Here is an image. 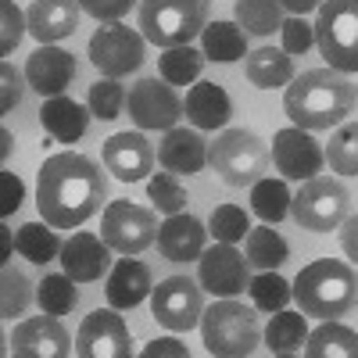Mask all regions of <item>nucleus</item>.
Returning a JSON list of instances; mask_svg holds the SVG:
<instances>
[{
	"mask_svg": "<svg viewBox=\"0 0 358 358\" xmlns=\"http://www.w3.org/2000/svg\"><path fill=\"white\" fill-rule=\"evenodd\" d=\"M76 355L79 358H129L133 337L118 308H97L90 312L76 334Z\"/></svg>",
	"mask_w": 358,
	"mask_h": 358,
	"instance_id": "12",
	"label": "nucleus"
},
{
	"mask_svg": "<svg viewBox=\"0 0 358 358\" xmlns=\"http://www.w3.org/2000/svg\"><path fill=\"white\" fill-rule=\"evenodd\" d=\"M290 258V244L283 241V236L276 229H251L248 233V262L255 268H262V273H268V268H280L283 262Z\"/></svg>",
	"mask_w": 358,
	"mask_h": 358,
	"instance_id": "33",
	"label": "nucleus"
},
{
	"mask_svg": "<svg viewBox=\"0 0 358 358\" xmlns=\"http://www.w3.org/2000/svg\"><path fill=\"white\" fill-rule=\"evenodd\" d=\"M283 0H236V25L251 36H273L283 29Z\"/></svg>",
	"mask_w": 358,
	"mask_h": 358,
	"instance_id": "30",
	"label": "nucleus"
},
{
	"mask_svg": "<svg viewBox=\"0 0 358 358\" xmlns=\"http://www.w3.org/2000/svg\"><path fill=\"white\" fill-rule=\"evenodd\" d=\"M208 25V0H140L143 40L155 47H187Z\"/></svg>",
	"mask_w": 358,
	"mask_h": 358,
	"instance_id": "5",
	"label": "nucleus"
},
{
	"mask_svg": "<svg viewBox=\"0 0 358 358\" xmlns=\"http://www.w3.org/2000/svg\"><path fill=\"white\" fill-rule=\"evenodd\" d=\"M283 108L297 129L322 133V129L341 126L351 115L355 86L337 69H312L305 76L290 79L287 94H283Z\"/></svg>",
	"mask_w": 358,
	"mask_h": 358,
	"instance_id": "2",
	"label": "nucleus"
},
{
	"mask_svg": "<svg viewBox=\"0 0 358 358\" xmlns=\"http://www.w3.org/2000/svg\"><path fill=\"white\" fill-rule=\"evenodd\" d=\"M104 165L122 183H140L155 169V147L143 133H115L104 140Z\"/></svg>",
	"mask_w": 358,
	"mask_h": 358,
	"instance_id": "17",
	"label": "nucleus"
},
{
	"mask_svg": "<svg viewBox=\"0 0 358 358\" xmlns=\"http://www.w3.org/2000/svg\"><path fill=\"white\" fill-rule=\"evenodd\" d=\"M62 265L76 283H94L111 268V248L94 233H72L62 244Z\"/></svg>",
	"mask_w": 358,
	"mask_h": 358,
	"instance_id": "20",
	"label": "nucleus"
},
{
	"mask_svg": "<svg viewBox=\"0 0 358 358\" xmlns=\"http://www.w3.org/2000/svg\"><path fill=\"white\" fill-rule=\"evenodd\" d=\"M208 162L219 172L222 183L229 187H255L268 169V151L262 136L251 129H226L212 147H208Z\"/></svg>",
	"mask_w": 358,
	"mask_h": 358,
	"instance_id": "7",
	"label": "nucleus"
},
{
	"mask_svg": "<svg viewBox=\"0 0 358 358\" xmlns=\"http://www.w3.org/2000/svg\"><path fill=\"white\" fill-rule=\"evenodd\" d=\"M90 62L108 79H122L143 65V36L129 25L108 22L90 36Z\"/></svg>",
	"mask_w": 358,
	"mask_h": 358,
	"instance_id": "10",
	"label": "nucleus"
},
{
	"mask_svg": "<svg viewBox=\"0 0 358 358\" xmlns=\"http://www.w3.org/2000/svg\"><path fill=\"white\" fill-rule=\"evenodd\" d=\"M151 268H147L143 262L136 258H122L115 268H111V276H108V305L118 308V312H126V308H136L147 294H151Z\"/></svg>",
	"mask_w": 358,
	"mask_h": 358,
	"instance_id": "23",
	"label": "nucleus"
},
{
	"mask_svg": "<svg viewBox=\"0 0 358 358\" xmlns=\"http://www.w3.org/2000/svg\"><path fill=\"white\" fill-rule=\"evenodd\" d=\"M208 233H212L215 241H222V244L244 241V236L251 233L248 212H244V208H236V204H219L212 212V219H208Z\"/></svg>",
	"mask_w": 358,
	"mask_h": 358,
	"instance_id": "41",
	"label": "nucleus"
},
{
	"mask_svg": "<svg viewBox=\"0 0 358 358\" xmlns=\"http://www.w3.org/2000/svg\"><path fill=\"white\" fill-rule=\"evenodd\" d=\"M15 251L33 265H47L54 255H62V241H57L50 222H25L15 233Z\"/></svg>",
	"mask_w": 358,
	"mask_h": 358,
	"instance_id": "31",
	"label": "nucleus"
},
{
	"mask_svg": "<svg viewBox=\"0 0 358 358\" xmlns=\"http://www.w3.org/2000/svg\"><path fill=\"white\" fill-rule=\"evenodd\" d=\"M201 337L208 355L219 358H248L255 355L262 330H258V315L255 308L233 301V297H222L212 308H204L201 315Z\"/></svg>",
	"mask_w": 358,
	"mask_h": 358,
	"instance_id": "4",
	"label": "nucleus"
},
{
	"mask_svg": "<svg viewBox=\"0 0 358 358\" xmlns=\"http://www.w3.org/2000/svg\"><path fill=\"white\" fill-rule=\"evenodd\" d=\"M326 162L337 176H358V122H348L330 136Z\"/></svg>",
	"mask_w": 358,
	"mask_h": 358,
	"instance_id": "37",
	"label": "nucleus"
},
{
	"mask_svg": "<svg viewBox=\"0 0 358 358\" xmlns=\"http://www.w3.org/2000/svg\"><path fill=\"white\" fill-rule=\"evenodd\" d=\"M294 297H297V305H301L305 315L337 319L358 305V276L348 262L322 258V262H312L297 273Z\"/></svg>",
	"mask_w": 358,
	"mask_h": 358,
	"instance_id": "3",
	"label": "nucleus"
},
{
	"mask_svg": "<svg viewBox=\"0 0 358 358\" xmlns=\"http://www.w3.org/2000/svg\"><path fill=\"white\" fill-rule=\"evenodd\" d=\"M290 201H294V194H290V187L283 183V179H265L262 176L251 187V208H255V215L265 219L268 226L283 222L290 215Z\"/></svg>",
	"mask_w": 358,
	"mask_h": 358,
	"instance_id": "32",
	"label": "nucleus"
},
{
	"mask_svg": "<svg viewBox=\"0 0 358 358\" xmlns=\"http://www.w3.org/2000/svg\"><path fill=\"white\" fill-rule=\"evenodd\" d=\"M151 312L155 319L172 334H187L201 322L204 301H201V287L190 276H169L155 287L151 294Z\"/></svg>",
	"mask_w": 358,
	"mask_h": 358,
	"instance_id": "11",
	"label": "nucleus"
},
{
	"mask_svg": "<svg viewBox=\"0 0 358 358\" xmlns=\"http://www.w3.org/2000/svg\"><path fill=\"white\" fill-rule=\"evenodd\" d=\"M251 301H255V308L258 312H283L287 305H290V297H294V287L283 280V276H276V268H268V273H262V276H255L251 280Z\"/></svg>",
	"mask_w": 358,
	"mask_h": 358,
	"instance_id": "35",
	"label": "nucleus"
},
{
	"mask_svg": "<svg viewBox=\"0 0 358 358\" xmlns=\"http://www.w3.org/2000/svg\"><path fill=\"white\" fill-rule=\"evenodd\" d=\"M158 355H176V358H190V351L179 344L176 337H158L143 348V358H158Z\"/></svg>",
	"mask_w": 358,
	"mask_h": 358,
	"instance_id": "47",
	"label": "nucleus"
},
{
	"mask_svg": "<svg viewBox=\"0 0 358 358\" xmlns=\"http://www.w3.org/2000/svg\"><path fill=\"white\" fill-rule=\"evenodd\" d=\"M305 355L308 358H358V334L334 319H326L319 330L308 334Z\"/></svg>",
	"mask_w": 358,
	"mask_h": 358,
	"instance_id": "28",
	"label": "nucleus"
},
{
	"mask_svg": "<svg viewBox=\"0 0 358 358\" xmlns=\"http://www.w3.org/2000/svg\"><path fill=\"white\" fill-rule=\"evenodd\" d=\"M0 248H4V262H8V258H11V248H15L11 229H8V226H0Z\"/></svg>",
	"mask_w": 358,
	"mask_h": 358,
	"instance_id": "50",
	"label": "nucleus"
},
{
	"mask_svg": "<svg viewBox=\"0 0 358 358\" xmlns=\"http://www.w3.org/2000/svg\"><path fill=\"white\" fill-rule=\"evenodd\" d=\"M197 280L215 297H236L251 287V262L233 244H215L197 258Z\"/></svg>",
	"mask_w": 358,
	"mask_h": 358,
	"instance_id": "13",
	"label": "nucleus"
},
{
	"mask_svg": "<svg viewBox=\"0 0 358 358\" xmlns=\"http://www.w3.org/2000/svg\"><path fill=\"white\" fill-rule=\"evenodd\" d=\"M0 140H4V143H0V158H8V155H11V133L0 129Z\"/></svg>",
	"mask_w": 358,
	"mask_h": 358,
	"instance_id": "51",
	"label": "nucleus"
},
{
	"mask_svg": "<svg viewBox=\"0 0 358 358\" xmlns=\"http://www.w3.org/2000/svg\"><path fill=\"white\" fill-rule=\"evenodd\" d=\"M129 118L140 129H172L176 118L183 115V101L176 97L172 83L165 79H140L129 90Z\"/></svg>",
	"mask_w": 358,
	"mask_h": 358,
	"instance_id": "14",
	"label": "nucleus"
},
{
	"mask_svg": "<svg viewBox=\"0 0 358 358\" xmlns=\"http://www.w3.org/2000/svg\"><path fill=\"white\" fill-rule=\"evenodd\" d=\"M25 79L40 97H62L76 79V57L62 47L40 43V50H33L25 62Z\"/></svg>",
	"mask_w": 358,
	"mask_h": 358,
	"instance_id": "18",
	"label": "nucleus"
},
{
	"mask_svg": "<svg viewBox=\"0 0 358 358\" xmlns=\"http://www.w3.org/2000/svg\"><path fill=\"white\" fill-rule=\"evenodd\" d=\"M158 219L155 212L133 204V201H111L104 208V219H101V233L111 251L118 255H140L158 241Z\"/></svg>",
	"mask_w": 358,
	"mask_h": 358,
	"instance_id": "9",
	"label": "nucleus"
},
{
	"mask_svg": "<svg viewBox=\"0 0 358 358\" xmlns=\"http://www.w3.org/2000/svg\"><path fill=\"white\" fill-rule=\"evenodd\" d=\"M11 348L18 358H65L72 351V341L65 334V326L57 322V315H36L15 326Z\"/></svg>",
	"mask_w": 358,
	"mask_h": 358,
	"instance_id": "16",
	"label": "nucleus"
},
{
	"mask_svg": "<svg viewBox=\"0 0 358 358\" xmlns=\"http://www.w3.org/2000/svg\"><path fill=\"white\" fill-rule=\"evenodd\" d=\"M283 8L290 11V15H308V11H315V8H322V0H283Z\"/></svg>",
	"mask_w": 358,
	"mask_h": 358,
	"instance_id": "49",
	"label": "nucleus"
},
{
	"mask_svg": "<svg viewBox=\"0 0 358 358\" xmlns=\"http://www.w3.org/2000/svg\"><path fill=\"white\" fill-rule=\"evenodd\" d=\"M280 33H283V50H287V54H305V50L315 43V25H308L301 15L287 18Z\"/></svg>",
	"mask_w": 358,
	"mask_h": 358,
	"instance_id": "43",
	"label": "nucleus"
},
{
	"mask_svg": "<svg viewBox=\"0 0 358 358\" xmlns=\"http://www.w3.org/2000/svg\"><path fill=\"white\" fill-rule=\"evenodd\" d=\"M147 194H151V201L158 204V212H165V215L187 212V201H190V194L183 190V183L176 179V172L151 176V179H147Z\"/></svg>",
	"mask_w": 358,
	"mask_h": 358,
	"instance_id": "39",
	"label": "nucleus"
},
{
	"mask_svg": "<svg viewBox=\"0 0 358 358\" xmlns=\"http://www.w3.org/2000/svg\"><path fill=\"white\" fill-rule=\"evenodd\" d=\"M201 43H204V57H212L219 65H233V62H241V57H248V36L236 22L204 25Z\"/></svg>",
	"mask_w": 358,
	"mask_h": 358,
	"instance_id": "26",
	"label": "nucleus"
},
{
	"mask_svg": "<svg viewBox=\"0 0 358 358\" xmlns=\"http://www.w3.org/2000/svg\"><path fill=\"white\" fill-rule=\"evenodd\" d=\"M25 29H29V22L15 8V0H0V54H11L22 43Z\"/></svg>",
	"mask_w": 358,
	"mask_h": 358,
	"instance_id": "42",
	"label": "nucleus"
},
{
	"mask_svg": "<svg viewBox=\"0 0 358 358\" xmlns=\"http://www.w3.org/2000/svg\"><path fill=\"white\" fill-rule=\"evenodd\" d=\"M273 162L287 179H312L322 172L326 151L312 140L308 129H280L273 136Z\"/></svg>",
	"mask_w": 358,
	"mask_h": 358,
	"instance_id": "15",
	"label": "nucleus"
},
{
	"mask_svg": "<svg viewBox=\"0 0 358 358\" xmlns=\"http://www.w3.org/2000/svg\"><path fill=\"white\" fill-rule=\"evenodd\" d=\"M36 301L43 312L50 315H69L76 305H79V290H76V280L65 273V276H43L40 290H36Z\"/></svg>",
	"mask_w": 358,
	"mask_h": 358,
	"instance_id": "36",
	"label": "nucleus"
},
{
	"mask_svg": "<svg viewBox=\"0 0 358 358\" xmlns=\"http://www.w3.org/2000/svg\"><path fill=\"white\" fill-rule=\"evenodd\" d=\"M305 341H308V322H305L301 312H287L283 308V312L273 315V322L265 326V348L273 355H280V358L297 355Z\"/></svg>",
	"mask_w": 358,
	"mask_h": 358,
	"instance_id": "29",
	"label": "nucleus"
},
{
	"mask_svg": "<svg viewBox=\"0 0 358 358\" xmlns=\"http://www.w3.org/2000/svg\"><path fill=\"white\" fill-rule=\"evenodd\" d=\"M315 43L330 69L358 72V0H322Z\"/></svg>",
	"mask_w": 358,
	"mask_h": 358,
	"instance_id": "6",
	"label": "nucleus"
},
{
	"mask_svg": "<svg viewBox=\"0 0 358 358\" xmlns=\"http://www.w3.org/2000/svg\"><path fill=\"white\" fill-rule=\"evenodd\" d=\"M158 162L165 172H176V176H194L208 165V143L201 133L194 129H169L162 147H158Z\"/></svg>",
	"mask_w": 358,
	"mask_h": 358,
	"instance_id": "22",
	"label": "nucleus"
},
{
	"mask_svg": "<svg viewBox=\"0 0 358 358\" xmlns=\"http://www.w3.org/2000/svg\"><path fill=\"white\" fill-rule=\"evenodd\" d=\"M90 115L83 104H76L72 97H47V104L40 108V122L43 129L57 140V143H76L86 136V126H90Z\"/></svg>",
	"mask_w": 358,
	"mask_h": 358,
	"instance_id": "24",
	"label": "nucleus"
},
{
	"mask_svg": "<svg viewBox=\"0 0 358 358\" xmlns=\"http://www.w3.org/2000/svg\"><path fill=\"white\" fill-rule=\"evenodd\" d=\"M0 83H4V86H0V111L8 115V111H15V108H18L22 90H25V86H22V76L15 72V65H8V62L0 65Z\"/></svg>",
	"mask_w": 358,
	"mask_h": 358,
	"instance_id": "45",
	"label": "nucleus"
},
{
	"mask_svg": "<svg viewBox=\"0 0 358 358\" xmlns=\"http://www.w3.org/2000/svg\"><path fill=\"white\" fill-rule=\"evenodd\" d=\"M233 115V101L219 83H197L187 94V118L197 129H222Z\"/></svg>",
	"mask_w": 358,
	"mask_h": 358,
	"instance_id": "25",
	"label": "nucleus"
},
{
	"mask_svg": "<svg viewBox=\"0 0 358 358\" xmlns=\"http://www.w3.org/2000/svg\"><path fill=\"white\" fill-rule=\"evenodd\" d=\"M341 248H344V255L351 262H358V215L344 219V226H341Z\"/></svg>",
	"mask_w": 358,
	"mask_h": 358,
	"instance_id": "48",
	"label": "nucleus"
},
{
	"mask_svg": "<svg viewBox=\"0 0 358 358\" xmlns=\"http://www.w3.org/2000/svg\"><path fill=\"white\" fill-rule=\"evenodd\" d=\"M204 236H208V229L194 215L179 212V215H169L162 222V229H158V251L169 262H194V258L204 255Z\"/></svg>",
	"mask_w": 358,
	"mask_h": 358,
	"instance_id": "21",
	"label": "nucleus"
},
{
	"mask_svg": "<svg viewBox=\"0 0 358 358\" xmlns=\"http://www.w3.org/2000/svg\"><path fill=\"white\" fill-rule=\"evenodd\" d=\"M140 0H83V11L94 15L97 22H118L122 15H129V8H136Z\"/></svg>",
	"mask_w": 358,
	"mask_h": 358,
	"instance_id": "44",
	"label": "nucleus"
},
{
	"mask_svg": "<svg viewBox=\"0 0 358 358\" xmlns=\"http://www.w3.org/2000/svg\"><path fill=\"white\" fill-rule=\"evenodd\" d=\"M244 72H248V79H251L258 90H276V86H287V83L294 79L290 54H287V50H276V47H262V50L248 54Z\"/></svg>",
	"mask_w": 358,
	"mask_h": 358,
	"instance_id": "27",
	"label": "nucleus"
},
{
	"mask_svg": "<svg viewBox=\"0 0 358 358\" xmlns=\"http://www.w3.org/2000/svg\"><path fill=\"white\" fill-rule=\"evenodd\" d=\"M25 201V187L15 172H0V215H11L18 212Z\"/></svg>",
	"mask_w": 358,
	"mask_h": 358,
	"instance_id": "46",
	"label": "nucleus"
},
{
	"mask_svg": "<svg viewBox=\"0 0 358 358\" xmlns=\"http://www.w3.org/2000/svg\"><path fill=\"white\" fill-rule=\"evenodd\" d=\"M79 11L83 0H33L25 11V22L40 43H57L79 29Z\"/></svg>",
	"mask_w": 358,
	"mask_h": 358,
	"instance_id": "19",
	"label": "nucleus"
},
{
	"mask_svg": "<svg viewBox=\"0 0 358 358\" xmlns=\"http://www.w3.org/2000/svg\"><path fill=\"white\" fill-rule=\"evenodd\" d=\"M126 108V90L118 79H97L94 86H90V111H94V118H101V122H115L118 115H122Z\"/></svg>",
	"mask_w": 358,
	"mask_h": 358,
	"instance_id": "40",
	"label": "nucleus"
},
{
	"mask_svg": "<svg viewBox=\"0 0 358 358\" xmlns=\"http://www.w3.org/2000/svg\"><path fill=\"white\" fill-rule=\"evenodd\" d=\"M104 197H108V179L86 155L62 151L43 162L36 179V208L43 222H50L54 229L83 226L90 215H97Z\"/></svg>",
	"mask_w": 358,
	"mask_h": 358,
	"instance_id": "1",
	"label": "nucleus"
},
{
	"mask_svg": "<svg viewBox=\"0 0 358 358\" xmlns=\"http://www.w3.org/2000/svg\"><path fill=\"white\" fill-rule=\"evenodd\" d=\"M29 280L22 268H15L11 262H4V273H0V315L15 319L29 308Z\"/></svg>",
	"mask_w": 358,
	"mask_h": 358,
	"instance_id": "38",
	"label": "nucleus"
},
{
	"mask_svg": "<svg viewBox=\"0 0 358 358\" xmlns=\"http://www.w3.org/2000/svg\"><path fill=\"white\" fill-rule=\"evenodd\" d=\"M348 208H351V197H348V187L341 183V179L312 176V179H305V187L294 194L290 215L297 219V226H301V229L330 233V229H341L344 226Z\"/></svg>",
	"mask_w": 358,
	"mask_h": 358,
	"instance_id": "8",
	"label": "nucleus"
},
{
	"mask_svg": "<svg viewBox=\"0 0 358 358\" xmlns=\"http://www.w3.org/2000/svg\"><path fill=\"white\" fill-rule=\"evenodd\" d=\"M158 69H162V79H165V83L187 86V83H194V79L204 72V54L194 50L190 43H187V47H169V50L158 57Z\"/></svg>",
	"mask_w": 358,
	"mask_h": 358,
	"instance_id": "34",
	"label": "nucleus"
}]
</instances>
